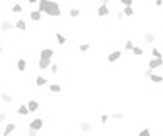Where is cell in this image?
Wrapping results in <instances>:
<instances>
[{
	"label": "cell",
	"instance_id": "cell-15",
	"mask_svg": "<svg viewBox=\"0 0 163 136\" xmlns=\"http://www.w3.org/2000/svg\"><path fill=\"white\" fill-rule=\"evenodd\" d=\"M17 114H19V116H22V117H26L27 114H31L29 107H27V102H26V104H21V106L17 107Z\"/></svg>",
	"mask_w": 163,
	"mask_h": 136
},
{
	"label": "cell",
	"instance_id": "cell-9",
	"mask_svg": "<svg viewBox=\"0 0 163 136\" xmlns=\"http://www.w3.org/2000/svg\"><path fill=\"white\" fill-rule=\"evenodd\" d=\"M29 21L31 22H41L43 21V12L38 10V8H36V10H31L29 12Z\"/></svg>",
	"mask_w": 163,
	"mask_h": 136
},
{
	"label": "cell",
	"instance_id": "cell-27",
	"mask_svg": "<svg viewBox=\"0 0 163 136\" xmlns=\"http://www.w3.org/2000/svg\"><path fill=\"white\" fill-rule=\"evenodd\" d=\"M22 10H24V7H22L21 4H14L12 7H10V12L12 14H21Z\"/></svg>",
	"mask_w": 163,
	"mask_h": 136
},
{
	"label": "cell",
	"instance_id": "cell-18",
	"mask_svg": "<svg viewBox=\"0 0 163 136\" xmlns=\"http://www.w3.org/2000/svg\"><path fill=\"white\" fill-rule=\"evenodd\" d=\"M34 85L36 87H44V85H48V78L43 76V75H38L34 78Z\"/></svg>",
	"mask_w": 163,
	"mask_h": 136
},
{
	"label": "cell",
	"instance_id": "cell-5",
	"mask_svg": "<svg viewBox=\"0 0 163 136\" xmlns=\"http://www.w3.org/2000/svg\"><path fill=\"white\" fill-rule=\"evenodd\" d=\"M51 61L53 59H48V58H39L38 59V68L41 70V72H46V70H49V66H51Z\"/></svg>",
	"mask_w": 163,
	"mask_h": 136
},
{
	"label": "cell",
	"instance_id": "cell-31",
	"mask_svg": "<svg viewBox=\"0 0 163 136\" xmlns=\"http://www.w3.org/2000/svg\"><path fill=\"white\" fill-rule=\"evenodd\" d=\"M49 72H51L53 73V75H56V73H58V72H60V66H58V65H51V66H49Z\"/></svg>",
	"mask_w": 163,
	"mask_h": 136
},
{
	"label": "cell",
	"instance_id": "cell-11",
	"mask_svg": "<svg viewBox=\"0 0 163 136\" xmlns=\"http://www.w3.org/2000/svg\"><path fill=\"white\" fill-rule=\"evenodd\" d=\"M27 107H29L31 114H34V112H38V110H39L41 104H39V100H36V99H29V100H27Z\"/></svg>",
	"mask_w": 163,
	"mask_h": 136
},
{
	"label": "cell",
	"instance_id": "cell-35",
	"mask_svg": "<svg viewBox=\"0 0 163 136\" xmlns=\"http://www.w3.org/2000/svg\"><path fill=\"white\" fill-rule=\"evenodd\" d=\"M139 136H146V134H151V129L150 127H145V129H141V131L138 133Z\"/></svg>",
	"mask_w": 163,
	"mask_h": 136
},
{
	"label": "cell",
	"instance_id": "cell-25",
	"mask_svg": "<svg viewBox=\"0 0 163 136\" xmlns=\"http://www.w3.org/2000/svg\"><path fill=\"white\" fill-rule=\"evenodd\" d=\"M131 53H133L134 56H143V55H145V49H143L141 46H136V44H134V48H133Z\"/></svg>",
	"mask_w": 163,
	"mask_h": 136
},
{
	"label": "cell",
	"instance_id": "cell-21",
	"mask_svg": "<svg viewBox=\"0 0 163 136\" xmlns=\"http://www.w3.org/2000/svg\"><path fill=\"white\" fill-rule=\"evenodd\" d=\"M150 82H151V83H156V85L161 83V82H163V75H158V73H151V75H150Z\"/></svg>",
	"mask_w": 163,
	"mask_h": 136
},
{
	"label": "cell",
	"instance_id": "cell-12",
	"mask_svg": "<svg viewBox=\"0 0 163 136\" xmlns=\"http://www.w3.org/2000/svg\"><path fill=\"white\" fill-rule=\"evenodd\" d=\"M14 24H15V29L21 31V32H26V31H27V21H26V19H22V17H21V19H17Z\"/></svg>",
	"mask_w": 163,
	"mask_h": 136
},
{
	"label": "cell",
	"instance_id": "cell-32",
	"mask_svg": "<svg viewBox=\"0 0 163 136\" xmlns=\"http://www.w3.org/2000/svg\"><path fill=\"white\" fill-rule=\"evenodd\" d=\"M38 129H34V127H29V126H27V134H29V136H38Z\"/></svg>",
	"mask_w": 163,
	"mask_h": 136
},
{
	"label": "cell",
	"instance_id": "cell-8",
	"mask_svg": "<svg viewBox=\"0 0 163 136\" xmlns=\"http://www.w3.org/2000/svg\"><path fill=\"white\" fill-rule=\"evenodd\" d=\"M15 129H17V123H14V121H12V123H5V127L2 129V134L9 136V134H12Z\"/></svg>",
	"mask_w": 163,
	"mask_h": 136
},
{
	"label": "cell",
	"instance_id": "cell-2",
	"mask_svg": "<svg viewBox=\"0 0 163 136\" xmlns=\"http://www.w3.org/2000/svg\"><path fill=\"white\" fill-rule=\"evenodd\" d=\"M14 29H15V24H14L12 21H9V19H4V21H0V32L9 34V32H12Z\"/></svg>",
	"mask_w": 163,
	"mask_h": 136
},
{
	"label": "cell",
	"instance_id": "cell-1",
	"mask_svg": "<svg viewBox=\"0 0 163 136\" xmlns=\"http://www.w3.org/2000/svg\"><path fill=\"white\" fill-rule=\"evenodd\" d=\"M38 10L49 17H60L61 15V5L56 0H39L38 2Z\"/></svg>",
	"mask_w": 163,
	"mask_h": 136
},
{
	"label": "cell",
	"instance_id": "cell-30",
	"mask_svg": "<svg viewBox=\"0 0 163 136\" xmlns=\"http://www.w3.org/2000/svg\"><path fill=\"white\" fill-rule=\"evenodd\" d=\"M109 119H111V114H100V123L102 124H107Z\"/></svg>",
	"mask_w": 163,
	"mask_h": 136
},
{
	"label": "cell",
	"instance_id": "cell-37",
	"mask_svg": "<svg viewBox=\"0 0 163 136\" xmlns=\"http://www.w3.org/2000/svg\"><path fill=\"white\" fill-rule=\"evenodd\" d=\"M116 19H117V21H124V19H126V15H124V12H122V10H121V12H117L116 14Z\"/></svg>",
	"mask_w": 163,
	"mask_h": 136
},
{
	"label": "cell",
	"instance_id": "cell-20",
	"mask_svg": "<svg viewBox=\"0 0 163 136\" xmlns=\"http://www.w3.org/2000/svg\"><path fill=\"white\" fill-rule=\"evenodd\" d=\"M155 41H156V34L155 32H146L145 34V42L146 44H153Z\"/></svg>",
	"mask_w": 163,
	"mask_h": 136
},
{
	"label": "cell",
	"instance_id": "cell-3",
	"mask_svg": "<svg viewBox=\"0 0 163 136\" xmlns=\"http://www.w3.org/2000/svg\"><path fill=\"white\" fill-rule=\"evenodd\" d=\"M122 58V51L121 49H114V51H111L107 55V61L109 63H116V61H119V59Z\"/></svg>",
	"mask_w": 163,
	"mask_h": 136
},
{
	"label": "cell",
	"instance_id": "cell-24",
	"mask_svg": "<svg viewBox=\"0 0 163 136\" xmlns=\"http://www.w3.org/2000/svg\"><path fill=\"white\" fill-rule=\"evenodd\" d=\"M122 12L126 17H133L134 15V7L133 5H128V7H122Z\"/></svg>",
	"mask_w": 163,
	"mask_h": 136
},
{
	"label": "cell",
	"instance_id": "cell-34",
	"mask_svg": "<svg viewBox=\"0 0 163 136\" xmlns=\"http://www.w3.org/2000/svg\"><path fill=\"white\" fill-rule=\"evenodd\" d=\"M2 123H7V112H4V110H0V124Z\"/></svg>",
	"mask_w": 163,
	"mask_h": 136
},
{
	"label": "cell",
	"instance_id": "cell-23",
	"mask_svg": "<svg viewBox=\"0 0 163 136\" xmlns=\"http://www.w3.org/2000/svg\"><path fill=\"white\" fill-rule=\"evenodd\" d=\"M61 85L60 83H49V92L51 93H61Z\"/></svg>",
	"mask_w": 163,
	"mask_h": 136
},
{
	"label": "cell",
	"instance_id": "cell-28",
	"mask_svg": "<svg viewBox=\"0 0 163 136\" xmlns=\"http://www.w3.org/2000/svg\"><path fill=\"white\" fill-rule=\"evenodd\" d=\"M151 56H153V58H163L161 51H160L158 48H151Z\"/></svg>",
	"mask_w": 163,
	"mask_h": 136
},
{
	"label": "cell",
	"instance_id": "cell-41",
	"mask_svg": "<svg viewBox=\"0 0 163 136\" xmlns=\"http://www.w3.org/2000/svg\"><path fill=\"white\" fill-rule=\"evenodd\" d=\"M2 53H4V48L0 46V56H2Z\"/></svg>",
	"mask_w": 163,
	"mask_h": 136
},
{
	"label": "cell",
	"instance_id": "cell-39",
	"mask_svg": "<svg viewBox=\"0 0 163 136\" xmlns=\"http://www.w3.org/2000/svg\"><path fill=\"white\" fill-rule=\"evenodd\" d=\"M38 2H39V0H27V4H29V5H38Z\"/></svg>",
	"mask_w": 163,
	"mask_h": 136
},
{
	"label": "cell",
	"instance_id": "cell-42",
	"mask_svg": "<svg viewBox=\"0 0 163 136\" xmlns=\"http://www.w3.org/2000/svg\"><path fill=\"white\" fill-rule=\"evenodd\" d=\"M161 36H163V27H161Z\"/></svg>",
	"mask_w": 163,
	"mask_h": 136
},
{
	"label": "cell",
	"instance_id": "cell-10",
	"mask_svg": "<svg viewBox=\"0 0 163 136\" xmlns=\"http://www.w3.org/2000/svg\"><path fill=\"white\" fill-rule=\"evenodd\" d=\"M55 56V49L53 48H43L39 51V58H48V59H53Z\"/></svg>",
	"mask_w": 163,
	"mask_h": 136
},
{
	"label": "cell",
	"instance_id": "cell-29",
	"mask_svg": "<svg viewBox=\"0 0 163 136\" xmlns=\"http://www.w3.org/2000/svg\"><path fill=\"white\" fill-rule=\"evenodd\" d=\"M133 48H134V41L128 39V41L124 42V51H133Z\"/></svg>",
	"mask_w": 163,
	"mask_h": 136
},
{
	"label": "cell",
	"instance_id": "cell-22",
	"mask_svg": "<svg viewBox=\"0 0 163 136\" xmlns=\"http://www.w3.org/2000/svg\"><path fill=\"white\" fill-rule=\"evenodd\" d=\"M90 42H80V44H78V51H80V53H88V51H90Z\"/></svg>",
	"mask_w": 163,
	"mask_h": 136
},
{
	"label": "cell",
	"instance_id": "cell-19",
	"mask_svg": "<svg viewBox=\"0 0 163 136\" xmlns=\"http://www.w3.org/2000/svg\"><path fill=\"white\" fill-rule=\"evenodd\" d=\"M55 39H56V42H58L60 46H65V44H66V41H68V39L65 38L61 32H55Z\"/></svg>",
	"mask_w": 163,
	"mask_h": 136
},
{
	"label": "cell",
	"instance_id": "cell-44",
	"mask_svg": "<svg viewBox=\"0 0 163 136\" xmlns=\"http://www.w3.org/2000/svg\"><path fill=\"white\" fill-rule=\"evenodd\" d=\"M66 2H72V0H66Z\"/></svg>",
	"mask_w": 163,
	"mask_h": 136
},
{
	"label": "cell",
	"instance_id": "cell-4",
	"mask_svg": "<svg viewBox=\"0 0 163 136\" xmlns=\"http://www.w3.org/2000/svg\"><path fill=\"white\" fill-rule=\"evenodd\" d=\"M109 14H111V7H109V4H100L99 7H97V15L99 17H107Z\"/></svg>",
	"mask_w": 163,
	"mask_h": 136
},
{
	"label": "cell",
	"instance_id": "cell-17",
	"mask_svg": "<svg viewBox=\"0 0 163 136\" xmlns=\"http://www.w3.org/2000/svg\"><path fill=\"white\" fill-rule=\"evenodd\" d=\"M80 15H82V10L78 7H72L68 10V17H70V19H78Z\"/></svg>",
	"mask_w": 163,
	"mask_h": 136
},
{
	"label": "cell",
	"instance_id": "cell-13",
	"mask_svg": "<svg viewBox=\"0 0 163 136\" xmlns=\"http://www.w3.org/2000/svg\"><path fill=\"white\" fill-rule=\"evenodd\" d=\"M78 129H80L82 133H90L92 129H94V126H92L90 123H87V121H82V123H78Z\"/></svg>",
	"mask_w": 163,
	"mask_h": 136
},
{
	"label": "cell",
	"instance_id": "cell-38",
	"mask_svg": "<svg viewBox=\"0 0 163 136\" xmlns=\"http://www.w3.org/2000/svg\"><path fill=\"white\" fill-rule=\"evenodd\" d=\"M155 5H156V7H161V5H163V0H155Z\"/></svg>",
	"mask_w": 163,
	"mask_h": 136
},
{
	"label": "cell",
	"instance_id": "cell-36",
	"mask_svg": "<svg viewBox=\"0 0 163 136\" xmlns=\"http://www.w3.org/2000/svg\"><path fill=\"white\" fill-rule=\"evenodd\" d=\"M151 73H153V68H150V66H148V68L145 70V72H143V76H146V78H150V75H151Z\"/></svg>",
	"mask_w": 163,
	"mask_h": 136
},
{
	"label": "cell",
	"instance_id": "cell-40",
	"mask_svg": "<svg viewBox=\"0 0 163 136\" xmlns=\"http://www.w3.org/2000/svg\"><path fill=\"white\" fill-rule=\"evenodd\" d=\"M100 4H109V0H100Z\"/></svg>",
	"mask_w": 163,
	"mask_h": 136
},
{
	"label": "cell",
	"instance_id": "cell-33",
	"mask_svg": "<svg viewBox=\"0 0 163 136\" xmlns=\"http://www.w3.org/2000/svg\"><path fill=\"white\" fill-rule=\"evenodd\" d=\"M119 4L122 5V7H128V5H133L134 0H119Z\"/></svg>",
	"mask_w": 163,
	"mask_h": 136
},
{
	"label": "cell",
	"instance_id": "cell-16",
	"mask_svg": "<svg viewBox=\"0 0 163 136\" xmlns=\"http://www.w3.org/2000/svg\"><path fill=\"white\" fill-rule=\"evenodd\" d=\"M148 66L150 68H160V66H163V58H151L150 59V63H148Z\"/></svg>",
	"mask_w": 163,
	"mask_h": 136
},
{
	"label": "cell",
	"instance_id": "cell-6",
	"mask_svg": "<svg viewBox=\"0 0 163 136\" xmlns=\"http://www.w3.org/2000/svg\"><path fill=\"white\" fill-rule=\"evenodd\" d=\"M27 66H29V63H27L26 58H17L15 59V68H17V72L24 73L27 70Z\"/></svg>",
	"mask_w": 163,
	"mask_h": 136
},
{
	"label": "cell",
	"instance_id": "cell-43",
	"mask_svg": "<svg viewBox=\"0 0 163 136\" xmlns=\"http://www.w3.org/2000/svg\"><path fill=\"white\" fill-rule=\"evenodd\" d=\"M0 80H2V75H0Z\"/></svg>",
	"mask_w": 163,
	"mask_h": 136
},
{
	"label": "cell",
	"instance_id": "cell-26",
	"mask_svg": "<svg viewBox=\"0 0 163 136\" xmlns=\"http://www.w3.org/2000/svg\"><path fill=\"white\" fill-rule=\"evenodd\" d=\"M111 119H114V121H121V119H124V112L116 110V112H112V114H111Z\"/></svg>",
	"mask_w": 163,
	"mask_h": 136
},
{
	"label": "cell",
	"instance_id": "cell-7",
	"mask_svg": "<svg viewBox=\"0 0 163 136\" xmlns=\"http://www.w3.org/2000/svg\"><path fill=\"white\" fill-rule=\"evenodd\" d=\"M27 126H29V127H34V129H38V131H41V129L44 127V119L43 117H34L29 124H27Z\"/></svg>",
	"mask_w": 163,
	"mask_h": 136
},
{
	"label": "cell",
	"instance_id": "cell-14",
	"mask_svg": "<svg viewBox=\"0 0 163 136\" xmlns=\"http://www.w3.org/2000/svg\"><path fill=\"white\" fill-rule=\"evenodd\" d=\"M0 100L4 104H12L14 102V95H10L9 92H0Z\"/></svg>",
	"mask_w": 163,
	"mask_h": 136
}]
</instances>
